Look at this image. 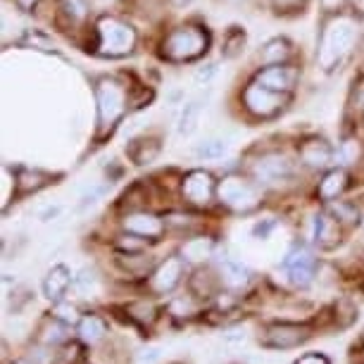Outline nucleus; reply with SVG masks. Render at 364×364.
I'll return each instance as SVG.
<instances>
[{
	"label": "nucleus",
	"instance_id": "9",
	"mask_svg": "<svg viewBox=\"0 0 364 364\" xmlns=\"http://www.w3.org/2000/svg\"><path fill=\"white\" fill-rule=\"evenodd\" d=\"M293 174V164L288 162L286 155L279 153H269L252 164V176H255L257 183H264V186H274V183H281L286 178H291Z\"/></svg>",
	"mask_w": 364,
	"mask_h": 364
},
{
	"label": "nucleus",
	"instance_id": "13",
	"mask_svg": "<svg viewBox=\"0 0 364 364\" xmlns=\"http://www.w3.org/2000/svg\"><path fill=\"white\" fill-rule=\"evenodd\" d=\"M127 233L139 238H160L164 233V222L153 212H132L122 222Z\"/></svg>",
	"mask_w": 364,
	"mask_h": 364
},
{
	"label": "nucleus",
	"instance_id": "24",
	"mask_svg": "<svg viewBox=\"0 0 364 364\" xmlns=\"http://www.w3.org/2000/svg\"><path fill=\"white\" fill-rule=\"evenodd\" d=\"M127 153L134 160V164H150L160 155V143L155 139H139V141H132Z\"/></svg>",
	"mask_w": 364,
	"mask_h": 364
},
{
	"label": "nucleus",
	"instance_id": "6",
	"mask_svg": "<svg viewBox=\"0 0 364 364\" xmlns=\"http://www.w3.org/2000/svg\"><path fill=\"white\" fill-rule=\"evenodd\" d=\"M217 196L222 205L233 212H250L257 208V191L243 176L229 174L217 183Z\"/></svg>",
	"mask_w": 364,
	"mask_h": 364
},
{
	"label": "nucleus",
	"instance_id": "2",
	"mask_svg": "<svg viewBox=\"0 0 364 364\" xmlns=\"http://www.w3.org/2000/svg\"><path fill=\"white\" fill-rule=\"evenodd\" d=\"M314 336V328L310 324L300 321H272L262 326L259 331V343L267 350H293L307 343Z\"/></svg>",
	"mask_w": 364,
	"mask_h": 364
},
{
	"label": "nucleus",
	"instance_id": "30",
	"mask_svg": "<svg viewBox=\"0 0 364 364\" xmlns=\"http://www.w3.org/2000/svg\"><path fill=\"white\" fill-rule=\"evenodd\" d=\"M43 178H48L46 174H41V171H22L17 178V186L22 188V193H31V191H38L41 186H46L48 181H43Z\"/></svg>",
	"mask_w": 364,
	"mask_h": 364
},
{
	"label": "nucleus",
	"instance_id": "10",
	"mask_svg": "<svg viewBox=\"0 0 364 364\" xmlns=\"http://www.w3.org/2000/svg\"><path fill=\"white\" fill-rule=\"evenodd\" d=\"M183 262H186V259L174 255L157 264V269L150 274V291L157 295H167L174 291L183 279Z\"/></svg>",
	"mask_w": 364,
	"mask_h": 364
},
{
	"label": "nucleus",
	"instance_id": "12",
	"mask_svg": "<svg viewBox=\"0 0 364 364\" xmlns=\"http://www.w3.org/2000/svg\"><path fill=\"white\" fill-rule=\"evenodd\" d=\"M72 286H74V277H72V272H70V267H67V264L50 267L48 274L43 277V284H41V288H43V295L53 302V305L63 302Z\"/></svg>",
	"mask_w": 364,
	"mask_h": 364
},
{
	"label": "nucleus",
	"instance_id": "37",
	"mask_svg": "<svg viewBox=\"0 0 364 364\" xmlns=\"http://www.w3.org/2000/svg\"><path fill=\"white\" fill-rule=\"evenodd\" d=\"M293 364H331V360L324 353H305L300 355Z\"/></svg>",
	"mask_w": 364,
	"mask_h": 364
},
{
	"label": "nucleus",
	"instance_id": "22",
	"mask_svg": "<svg viewBox=\"0 0 364 364\" xmlns=\"http://www.w3.org/2000/svg\"><path fill=\"white\" fill-rule=\"evenodd\" d=\"M346 183H348V176L343 169H331L328 174L319 181V198L326 203H333L343 191H346Z\"/></svg>",
	"mask_w": 364,
	"mask_h": 364
},
{
	"label": "nucleus",
	"instance_id": "21",
	"mask_svg": "<svg viewBox=\"0 0 364 364\" xmlns=\"http://www.w3.org/2000/svg\"><path fill=\"white\" fill-rule=\"evenodd\" d=\"M212 252H215V240L205 238V236H198V238H188L186 243H183L181 257L186 259V262L200 264L208 257H212Z\"/></svg>",
	"mask_w": 364,
	"mask_h": 364
},
{
	"label": "nucleus",
	"instance_id": "18",
	"mask_svg": "<svg viewBox=\"0 0 364 364\" xmlns=\"http://www.w3.org/2000/svg\"><path fill=\"white\" fill-rule=\"evenodd\" d=\"M77 336L84 346H98V343L105 341V336H107V321L95 312L81 314V319L77 324Z\"/></svg>",
	"mask_w": 364,
	"mask_h": 364
},
{
	"label": "nucleus",
	"instance_id": "36",
	"mask_svg": "<svg viewBox=\"0 0 364 364\" xmlns=\"http://www.w3.org/2000/svg\"><path fill=\"white\" fill-rule=\"evenodd\" d=\"M357 155H360V148H357V143L355 141H346L341 146V150H338V157L346 164H353V162H357Z\"/></svg>",
	"mask_w": 364,
	"mask_h": 364
},
{
	"label": "nucleus",
	"instance_id": "8",
	"mask_svg": "<svg viewBox=\"0 0 364 364\" xmlns=\"http://www.w3.org/2000/svg\"><path fill=\"white\" fill-rule=\"evenodd\" d=\"M181 191H183V198H186L191 205L205 208V205H210L212 198H215L217 186H215V178H212L210 171L193 169V171H188V174L183 176Z\"/></svg>",
	"mask_w": 364,
	"mask_h": 364
},
{
	"label": "nucleus",
	"instance_id": "16",
	"mask_svg": "<svg viewBox=\"0 0 364 364\" xmlns=\"http://www.w3.org/2000/svg\"><path fill=\"white\" fill-rule=\"evenodd\" d=\"M257 84L269 88V91L286 93V91H291L295 84V72L291 67H284V65H267L264 70L257 72Z\"/></svg>",
	"mask_w": 364,
	"mask_h": 364
},
{
	"label": "nucleus",
	"instance_id": "15",
	"mask_svg": "<svg viewBox=\"0 0 364 364\" xmlns=\"http://www.w3.org/2000/svg\"><path fill=\"white\" fill-rule=\"evenodd\" d=\"M219 279H222V286L231 288V291H243V288L250 284L252 274L240 259L222 257L219 259Z\"/></svg>",
	"mask_w": 364,
	"mask_h": 364
},
{
	"label": "nucleus",
	"instance_id": "43",
	"mask_svg": "<svg viewBox=\"0 0 364 364\" xmlns=\"http://www.w3.org/2000/svg\"><path fill=\"white\" fill-rule=\"evenodd\" d=\"M15 364H31V362H22V360H19V362H15Z\"/></svg>",
	"mask_w": 364,
	"mask_h": 364
},
{
	"label": "nucleus",
	"instance_id": "34",
	"mask_svg": "<svg viewBox=\"0 0 364 364\" xmlns=\"http://www.w3.org/2000/svg\"><path fill=\"white\" fill-rule=\"evenodd\" d=\"M95 274L91 269H84L79 274V277H74V286H77V291H81L84 295H91L95 291Z\"/></svg>",
	"mask_w": 364,
	"mask_h": 364
},
{
	"label": "nucleus",
	"instance_id": "3",
	"mask_svg": "<svg viewBox=\"0 0 364 364\" xmlns=\"http://www.w3.org/2000/svg\"><path fill=\"white\" fill-rule=\"evenodd\" d=\"M98 53L107 58H122L136 46V31L122 19L102 17L98 22Z\"/></svg>",
	"mask_w": 364,
	"mask_h": 364
},
{
	"label": "nucleus",
	"instance_id": "7",
	"mask_svg": "<svg viewBox=\"0 0 364 364\" xmlns=\"http://www.w3.org/2000/svg\"><path fill=\"white\" fill-rule=\"evenodd\" d=\"M284 269L291 279V284H295L298 288H307L317 277V257L310 248L305 245H298L286 255L284 259Z\"/></svg>",
	"mask_w": 364,
	"mask_h": 364
},
{
	"label": "nucleus",
	"instance_id": "25",
	"mask_svg": "<svg viewBox=\"0 0 364 364\" xmlns=\"http://www.w3.org/2000/svg\"><path fill=\"white\" fill-rule=\"evenodd\" d=\"M117 262H119V267L127 274H132V277H148L150 267H153V257L150 255L146 257L141 252H129V255H122Z\"/></svg>",
	"mask_w": 364,
	"mask_h": 364
},
{
	"label": "nucleus",
	"instance_id": "27",
	"mask_svg": "<svg viewBox=\"0 0 364 364\" xmlns=\"http://www.w3.org/2000/svg\"><path fill=\"white\" fill-rule=\"evenodd\" d=\"M288 55H291V43L286 38H272L262 48V60L267 65H284Z\"/></svg>",
	"mask_w": 364,
	"mask_h": 364
},
{
	"label": "nucleus",
	"instance_id": "5",
	"mask_svg": "<svg viewBox=\"0 0 364 364\" xmlns=\"http://www.w3.org/2000/svg\"><path fill=\"white\" fill-rule=\"evenodd\" d=\"M95 102H98V122L102 129H109L119 122L127 109V93L114 79H100L95 84Z\"/></svg>",
	"mask_w": 364,
	"mask_h": 364
},
{
	"label": "nucleus",
	"instance_id": "14",
	"mask_svg": "<svg viewBox=\"0 0 364 364\" xmlns=\"http://www.w3.org/2000/svg\"><path fill=\"white\" fill-rule=\"evenodd\" d=\"M314 243L321 250H333L341 243V222L331 212H319L314 217Z\"/></svg>",
	"mask_w": 364,
	"mask_h": 364
},
{
	"label": "nucleus",
	"instance_id": "4",
	"mask_svg": "<svg viewBox=\"0 0 364 364\" xmlns=\"http://www.w3.org/2000/svg\"><path fill=\"white\" fill-rule=\"evenodd\" d=\"M208 33L198 26H181L164 41V55L174 63L196 60L208 50Z\"/></svg>",
	"mask_w": 364,
	"mask_h": 364
},
{
	"label": "nucleus",
	"instance_id": "38",
	"mask_svg": "<svg viewBox=\"0 0 364 364\" xmlns=\"http://www.w3.org/2000/svg\"><path fill=\"white\" fill-rule=\"evenodd\" d=\"M350 364H364V333L350 348Z\"/></svg>",
	"mask_w": 364,
	"mask_h": 364
},
{
	"label": "nucleus",
	"instance_id": "39",
	"mask_svg": "<svg viewBox=\"0 0 364 364\" xmlns=\"http://www.w3.org/2000/svg\"><path fill=\"white\" fill-rule=\"evenodd\" d=\"M215 74H217V67H215V65H205L203 70H198V72H196V81H198L200 86H208V84H210V79L215 77Z\"/></svg>",
	"mask_w": 364,
	"mask_h": 364
},
{
	"label": "nucleus",
	"instance_id": "41",
	"mask_svg": "<svg viewBox=\"0 0 364 364\" xmlns=\"http://www.w3.org/2000/svg\"><path fill=\"white\" fill-rule=\"evenodd\" d=\"M15 3L19 5V10L31 12L33 8H36V3H38V0H15Z\"/></svg>",
	"mask_w": 364,
	"mask_h": 364
},
{
	"label": "nucleus",
	"instance_id": "33",
	"mask_svg": "<svg viewBox=\"0 0 364 364\" xmlns=\"http://www.w3.org/2000/svg\"><path fill=\"white\" fill-rule=\"evenodd\" d=\"M328 212H331V215H333L336 219H338L341 224H343V222H346V224L360 222V219H357V217H360V212H357V210L353 208V205H348V203L331 205V210H328Z\"/></svg>",
	"mask_w": 364,
	"mask_h": 364
},
{
	"label": "nucleus",
	"instance_id": "1",
	"mask_svg": "<svg viewBox=\"0 0 364 364\" xmlns=\"http://www.w3.org/2000/svg\"><path fill=\"white\" fill-rule=\"evenodd\" d=\"M357 38V24L350 17H336L324 26L321 33V46H319V65L321 70H333L346 55L353 50Z\"/></svg>",
	"mask_w": 364,
	"mask_h": 364
},
{
	"label": "nucleus",
	"instance_id": "35",
	"mask_svg": "<svg viewBox=\"0 0 364 364\" xmlns=\"http://www.w3.org/2000/svg\"><path fill=\"white\" fill-rule=\"evenodd\" d=\"M63 10L72 19H81L86 15V3L84 0H63Z\"/></svg>",
	"mask_w": 364,
	"mask_h": 364
},
{
	"label": "nucleus",
	"instance_id": "31",
	"mask_svg": "<svg viewBox=\"0 0 364 364\" xmlns=\"http://www.w3.org/2000/svg\"><path fill=\"white\" fill-rule=\"evenodd\" d=\"M245 46V31H238V26H233V31H229V36L224 41V58H236Z\"/></svg>",
	"mask_w": 364,
	"mask_h": 364
},
{
	"label": "nucleus",
	"instance_id": "40",
	"mask_svg": "<svg viewBox=\"0 0 364 364\" xmlns=\"http://www.w3.org/2000/svg\"><path fill=\"white\" fill-rule=\"evenodd\" d=\"M60 205H50V208H46L43 212H41V222H50V219H55L60 215Z\"/></svg>",
	"mask_w": 364,
	"mask_h": 364
},
{
	"label": "nucleus",
	"instance_id": "32",
	"mask_svg": "<svg viewBox=\"0 0 364 364\" xmlns=\"http://www.w3.org/2000/svg\"><path fill=\"white\" fill-rule=\"evenodd\" d=\"M55 317H58L60 321H65V324H70V326H77L81 314H79L77 307L67 305V302L63 300V302H58V305H55Z\"/></svg>",
	"mask_w": 364,
	"mask_h": 364
},
{
	"label": "nucleus",
	"instance_id": "20",
	"mask_svg": "<svg viewBox=\"0 0 364 364\" xmlns=\"http://www.w3.org/2000/svg\"><path fill=\"white\" fill-rule=\"evenodd\" d=\"M200 114H203V100L200 98H191L183 102L181 107V114H178V124H176V132L178 136H191L200 124Z\"/></svg>",
	"mask_w": 364,
	"mask_h": 364
},
{
	"label": "nucleus",
	"instance_id": "26",
	"mask_svg": "<svg viewBox=\"0 0 364 364\" xmlns=\"http://www.w3.org/2000/svg\"><path fill=\"white\" fill-rule=\"evenodd\" d=\"M127 314H129V319L134 321L136 326H150L153 321L157 319V310H155V305L153 302H148V300H139V302H132V305H127L124 307Z\"/></svg>",
	"mask_w": 364,
	"mask_h": 364
},
{
	"label": "nucleus",
	"instance_id": "28",
	"mask_svg": "<svg viewBox=\"0 0 364 364\" xmlns=\"http://www.w3.org/2000/svg\"><path fill=\"white\" fill-rule=\"evenodd\" d=\"M348 117L360 124L364 119V77H360L355 81L353 91H350V98H348Z\"/></svg>",
	"mask_w": 364,
	"mask_h": 364
},
{
	"label": "nucleus",
	"instance_id": "19",
	"mask_svg": "<svg viewBox=\"0 0 364 364\" xmlns=\"http://www.w3.org/2000/svg\"><path fill=\"white\" fill-rule=\"evenodd\" d=\"M67 328H70V324L60 321V319L53 314V317L43 319V324L38 326L36 341H38V343H43V346L58 348V346H63V343L70 341V333H67Z\"/></svg>",
	"mask_w": 364,
	"mask_h": 364
},
{
	"label": "nucleus",
	"instance_id": "17",
	"mask_svg": "<svg viewBox=\"0 0 364 364\" xmlns=\"http://www.w3.org/2000/svg\"><path fill=\"white\" fill-rule=\"evenodd\" d=\"M300 160L314 169L328 167L333 160V148L324 139H310L300 146Z\"/></svg>",
	"mask_w": 364,
	"mask_h": 364
},
{
	"label": "nucleus",
	"instance_id": "29",
	"mask_svg": "<svg viewBox=\"0 0 364 364\" xmlns=\"http://www.w3.org/2000/svg\"><path fill=\"white\" fill-rule=\"evenodd\" d=\"M226 153H229V141H224V139H208L196 146V155L200 157V160H219V157H224Z\"/></svg>",
	"mask_w": 364,
	"mask_h": 364
},
{
	"label": "nucleus",
	"instance_id": "11",
	"mask_svg": "<svg viewBox=\"0 0 364 364\" xmlns=\"http://www.w3.org/2000/svg\"><path fill=\"white\" fill-rule=\"evenodd\" d=\"M243 102H245V107H248L252 114L272 117L274 112H279L281 105H284V98H281V93L269 91V88L259 86L255 81V84H250L248 88H245Z\"/></svg>",
	"mask_w": 364,
	"mask_h": 364
},
{
	"label": "nucleus",
	"instance_id": "42",
	"mask_svg": "<svg viewBox=\"0 0 364 364\" xmlns=\"http://www.w3.org/2000/svg\"><path fill=\"white\" fill-rule=\"evenodd\" d=\"M324 3V8H338V5H343V0H321Z\"/></svg>",
	"mask_w": 364,
	"mask_h": 364
},
{
	"label": "nucleus",
	"instance_id": "23",
	"mask_svg": "<svg viewBox=\"0 0 364 364\" xmlns=\"http://www.w3.org/2000/svg\"><path fill=\"white\" fill-rule=\"evenodd\" d=\"M219 284H222V279H219V277H212L210 272L198 269L196 277H191V293H193L196 298L210 300V298H215V295H217Z\"/></svg>",
	"mask_w": 364,
	"mask_h": 364
}]
</instances>
